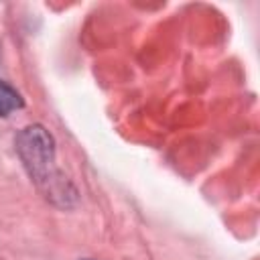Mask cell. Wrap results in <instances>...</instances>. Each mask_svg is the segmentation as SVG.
Returning <instances> with one entry per match:
<instances>
[{
	"instance_id": "2",
	"label": "cell",
	"mask_w": 260,
	"mask_h": 260,
	"mask_svg": "<svg viewBox=\"0 0 260 260\" xmlns=\"http://www.w3.org/2000/svg\"><path fill=\"white\" fill-rule=\"evenodd\" d=\"M18 108H22V100H20L18 91L0 79V116H8L10 112H14Z\"/></svg>"
},
{
	"instance_id": "1",
	"label": "cell",
	"mask_w": 260,
	"mask_h": 260,
	"mask_svg": "<svg viewBox=\"0 0 260 260\" xmlns=\"http://www.w3.org/2000/svg\"><path fill=\"white\" fill-rule=\"evenodd\" d=\"M18 150L30 175L39 181H47L53 167V140L47 130L41 126L24 128L18 136Z\"/></svg>"
}]
</instances>
